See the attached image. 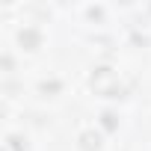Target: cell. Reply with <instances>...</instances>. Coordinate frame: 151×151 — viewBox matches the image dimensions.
<instances>
[{
	"label": "cell",
	"mask_w": 151,
	"mask_h": 151,
	"mask_svg": "<svg viewBox=\"0 0 151 151\" xmlns=\"http://www.w3.org/2000/svg\"><path fill=\"white\" fill-rule=\"evenodd\" d=\"M36 42H39L36 33H21V45H36Z\"/></svg>",
	"instance_id": "7a4b0ae2"
},
{
	"label": "cell",
	"mask_w": 151,
	"mask_h": 151,
	"mask_svg": "<svg viewBox=\"0 0 151 151\" xmlns=\"http://www.w3.org/2000/svg\"><path fill=\"white\" fill-rule=\"evenodd\" d=\"M83 148H86V151L98 148V136H92V133H83Z\"/></svg>",
	"instance_id": "6da1fadb"
}]
</instances>
